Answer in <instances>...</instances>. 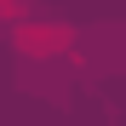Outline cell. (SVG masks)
I'll use <instances>...</instances> for the list:
<instances>
[{"instance_id":"obj_2","label":"cell","mask_w":126,"mask_h":126,"mask_svg":"<svg viewBox=\"0 0 126 126\" xmlns=\"http://www.w3.org/2000/svg\"><path fill=\"white\" fill-rule=\"evenodd\" d=\"M0 23H12V29L23 23V0H0Z\"/></svg>"},{"instance_id":"obj_1","label":"cell","mask_w":126,"mask_h":126,"mask_svg":"<svg viewBox=\"0 0 126 126\" xmlns=\"http://www.w3.org/2000/svg\"><path fill=\"white\" fill-rule=\"evenodd\" d=\"M12 40H17V52L34 57V63L69 57V52H75V29L63 23V17H23V23L12 29Z\"/></svg>"}]
</instances>
